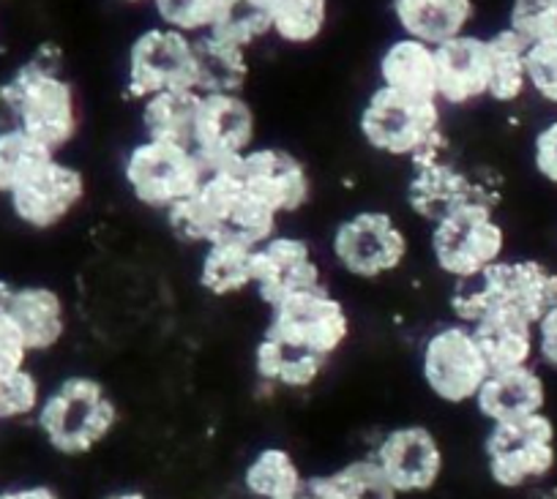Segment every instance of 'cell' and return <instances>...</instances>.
Segmentation results:
<instances>
[{
  "mask_svg": "<svg viewBox=\"0 0 557 499\" xmlns=\"http://www.w3.org/2000/svg\"><path fill=\"white\" fill-rule=\"evenodd\" d=\"M175 238L195 246L216 240H238L246 246H260L278 233L276 211L265 205L233 166L211 170L200 189L184 202L164 213Z\"/></svg>",
  "mask_w": 557,
  "mask_h": 499,
  "instance_id": "6da1fadb",
  "label": "cell"
},
{
  "mask_svg": "<svg viewBox=\"0 0 557 499\" xmlns=\"http://www.w3.org/2000/svg\"><path fill=\"white\" fill-rule=\"evenodd\" d=\"M9 79L17 93L20 128L55 153H63L77 139L83 110L77 88L63 74L61 45L41 41Z\"/></svg>",
  "mask_w": 557,
  "mask_h": 499,
  "instance_id": "7a4b0ae2",
  "label": "cell"
},
{
  "mask_svg": "<svg viewBox=\"0 0 557 499\" xmlns=\"http://www.w3.org/2000/svg\"><path fill=\"white\" fill-rule=\"evenodd\" d=\"M557 305V271L533 257L508 260L481 273L473 282L454 284V320L473 325L486 311H511L528 322H539Z\"/></svg>",
  "mask_w": 557,
  "mask_h": 499,
  "instance_id": "3957f363",
  "label": "cell"
},
{
  "mask_svg": "<svg viewBox=\"0 0 557 499\" xmlns=\"http://www.w3.org/2000/svg\"><path fill=\"white\" fill-rule=\"evenodd\" d=\"M34 421L55 453L79 459L110 439L121 412L104 383L88 374H72L45 394Z\"/></svg>",
  "mask_w": 557,
  "mask_h": 499,
  "instance_id": "277c9868",
  "label": "cell"
},
{
  "mask_svg": "<svg viewBox=\"0 0 557 499\" xmlns=\"http://www.w3.org/2000/svg\"><path fill=\"white\" fill-rule=\"evenodd\" d=\"M358 132L377 153L412 161L446 139L443 104L377 85L358 112Z\"/></svg>",
  "mask_w": 557,
  "mask_h": 499,
  "instance_id": "5b68a950",
  "label": "cell"
},
{
  "mask_svg": "<svg viewBox=\"0 0 557 499\" xmlns=\"http://www.w3.org/2000/svg\"><path fill=\"white\" fill-rule=\"evenodd\" d=\"M208 170L191 145L143 137L123 159V184L128 195L148 211L168 213L195 195Z\"/></svg>",
  "mask_w": 557,
  "mask_h": 499,
  "instance_id": "8992f818",
  "label": "cell"
},
{
  "mask_svg": "<svg viewBox=\"0 0 557 499\" xmlns=\"http://www.w3.org/2000/svg\"><path fill=\"white\" fill-rule=\"evenodd\" d=\"M405 197L410 211L432 227L465 205L497 208L500 180L492 178L486 170H465L454 164L448 155V142L443 139L441 145L410 161Z\"/></svg>",
  "mask_w": 557,
  "mask_h": 499,
  "instance_id": "52a82bcc",
  "label": "cell"
},
{
  "mask_svg": "<svg viewBox=\"0 0 557 499\" xmlns=\"http://www.w3.org/2000/svg\"><path fill=\"white\" fill-rule=\"evenodd\" d=\"M490 481L503 491H530L557 470V426L546 412L495 423L484 437Z\"/></svg>",
  "mask_w": 557,
  "mask_h": 499,
  "instance_id": "ba28073f",
  "label": "cell"
},
{
  "mask_svg": "<svg viewBox=\"0 0 557 499\" xmlns=\"http://www.w3.org/2000/svg\"><path fill=\"white\" fill-rule=\"evenodd\" d=\"M506 227L490 205H465L430 229L432 262L454 284L479 278L506 257Z\"/></svg>",
  "mask_w": 557,
  "mask_h": 499,
  "instance_id": "9c48e42d",
  "label": "cell"
},
{
  "mask_svg": "<svg viewBox=\"0 0 557 499\" xmlns=\"http://www.w3.org/2000/svg\"><path fill=\"white\" fill-rule=\"evenodd\" d=\"M410 257V238L394 213L367 208L342 219L331 235V260L358 282H377L399 271Z\"/></svg>",
  "mask_w": 557,
  "mask_h": 499,
  "instance_id": "30bf717a",
  "label": "cell"
},
{
  "mask_svg": "<svg viewBox=\"0 0 557 499\" xmlns=\"http://www.w3.org/2000/svg\"><path fill=\"white\" fill-rule=\"evenodd\" d=\"M421 379L437 401L451 407L473 404L490 379L492 366L479 339L462 322L435 327L421 345Z\"/></svg>",
  "mask_w": 557,
  "mask_h": 499,
  "instance_id": "8fae6325",
  "label": "cell"
},
{
  "mask_svg": "<svg viewBox=\"0 0 557 499\" xmlns=\"http://www.w3.org/2000/svg\"><path fill=\"white\" fill-rule=\"evenodd\" d=\"M88 180L79 166L61 155L39 161L9 184L7 202L12 216L34 233H50L61 227L85 202Z\"/></svg>",
  "mask_w": 557,
  "mask_h": 499,
  "instance_id": "7c38bea8",
  "label": "cell"
},
{
  "mask_svg": "<svg viewBox=\"0 0 557 499\" xmlns=\"http://www.w3.org/2000/svg\"><path fill=\"white\" fill-rule=\"evenodd\" d=\"M123 90L132 101L164 90H195V39L159 23L134 36Z\"/></svg>",
  "mask_w": 557,
  "mask_h": 499,
  "instance_id": "4fadbf2b",
  "label": "cell"
},
{
  "mask_svg": "<svg viewBox=\"0 0 557 499\" xmlns=\"http://www.w3.org/2000/svg\"><path fill=\"white\" fill-rule=\"evenodd\" d=\"M352 330L347 305L325 287L296 292L290 298L278 300L271 305L268 316V336L296 345L301 350L314 352V355L331 358L347 345Z\"/></svg>",
  "mask_w": 557,
  "mask_h": 499,
  "instance_id": "5bb4252c",
  "label": "cell"
},
{
  "mask_svg": "<svg viewBox=\"0 0 557 499\" xmlns=\"http://www.w3.org/2000/svg\"><path fill=\"white\" fill-rule=\"evenodd\" d=\"M257 145V115L240 93H200L191 148L208 170L233 166Z\"/></svg>",
  "mask_w": 557,
  "mask_h": 499,
  "instance_id": "9a60e30c",
  "label": "cell"
},
{
  "mask_svg": "<svg viewBox=\"0 0 557 499\" xmlns=\"http://www.w3.org/2000/svg\"><path fill=\"white\" fill-rule=\"evenodd\" d=\"M369 456L377 461L399 497L430 494L446 470L441 439L430 426H421V423L388 428Z\"/></svg>",
  "mask_w": 557,
  "mask_h": 499,
  "instance_id": "2e32d148",
  "label": "cell"
},
{
  "mask_svg": "<svg viewBox=\"0 0 557 499\" xmlns=\"http://www.w3.org/2000/svg\"><path fill=\"white\" fill-rule=\"evenodd\" d=\"M318 287H325L323 265L307 238L276 233L255 249V292L268 309Z\"/></svg>",
  "mask_w": 557,
  "mask_h": 499,
  "instance_id": "e0dca14e",
  "label": "cell"
},
{
  "mask_svg": "<svg viewBox=\"0 0 557 499\" xmlns=\"http://www.w3.org/2000/svg\"><path fill=\"white\" fill-rule=\"evenodd\" d=\"M233 170L282 219L301 211L312 195L307 164L287 148L255 145L244 159L235 161Z\"/></svg>",
  "mask_w": 557,
  "mask_h": 499,
  "instance_id": "ac0fdd59",
  "label": "cell"
},
{
  "mask_svg": "<svg viewBox=\"0 0 557 499\" xmlns=\"http://www.w3.org/2000/svg\"><path fill=\"white\" fill-rule=\"evenodd\" d=\"M0 311L20 327L30 355L55 350L66 336V300L47 284H14L0 278Z\"/></svg>",
  "mask_w": 557,
  "mask_h": 499,
  "instance_id": "d6986e66",
  "label": "cell"
},
{
  "mask_svg": "<svg viewBox=\"0 0 557 499\" xmlns=\"http://www.w3.org/2000/svg\"><path fill=\"white\" fill-rule=\"evenodd\" d=\"M490 96L486 36L465 34L437 47V99L443 107H470Z\"/></svg>",
  "mask_w": 557,
  "mask_h": 499,
  "instance_id": "ffe728a7",
  "label": "cell"
},
{
  "mask_svg": "<svg viewBox=\"0 0 557 499\" xmlns=\"http://www.w3.org/2000/svg\"><path fill=\"white\" fill-rule=\"evenodd\" d=\"M549 388L539 366H517L492 372L484 388L475 396L473 407L490 426L495 423L522 421V417L546 412Z\"/></svg>",
  "mask_w": 557,
  "mask_h": 499,
  "instance_id": "44dd1931",
  "label": "cell"
},
{
  "mask_svg": "<svg viewBox=\"0 0 557 499\" xmlns=\"http://www.w3.org/2000/svg\"><path fill=\"white\" fill-rule=\"evenodd\" d=\"M396 28L432 47L473 34L475 0H391Z\"/></svg>",
  "mask_w": 557,
  "mask_h": 499,
  "instance_id": "7402d4cb",
  "label": "cell"
},
{
  "mask_svg": "<svg viewBox=\"0 0 557 499\" xmlns=\"http://www.w3.org/2000/svg\"><path fill=\"white\" fill-rule=\"evenodd\" d=\"M377 85L418 99H437V47L412 36L388 41L377 61Z\"/></svg>",
  "mask_w": 557,
  "mask_h": 499,
  "instance_id": "603a6c76",
  "label": "cell"
},
{
  "mask_svg": "<svg viewBox=\"0 0 557 499\" xmlns=\"http://www.w3.org/2000/svg\"><path fill=\"white\" fill-rule=\"evenodd\" d=\"M479 339L492 372L535 363V325L511 311H486L481 320L468 325Z\"/></svg>",
  "mask_w": 557,
  "mask_h": 499,
  "instance_id": "cb8c5ba5",
  "label": "cell"
},
{
  "mask_svg": "<svg viewBox=\"0 0 557 499\" xmlns=\"http://www.w3.org/2000/svg\"><path fill=\"white\" fill-rule=\"evenodd\" d=\"M329 361L314 352L262 333L255 347V374L262 385L278 390H307L323 377Z\"/></svg>",
  "mask_w": 557,
  "mask_h": 499,
  "instance_id": "d4e9b609",
  "label": "cell"
},
{
  "mask_svg": "<svg viewBox=\"0 0 557 499\" xmlns=\"http://www.w3.org/2000/svg\"><path fill=\"white\" fill-rule=\"evenodd\" d=\"M255 249L257 246L238 240H216L202 246L197 282L213 298H233V295L255 289Z\"/></svg>",
  "mask_w": 557,
  "mask_h": 499,
  "instance_id": "484cf974",
  "label": "cell"
},
{
  "mask_svg": "<svg viewBox=\"0 0 557 499\" xmlns=\"http://www.w3.org/2000/svg\"><path fill=\"white\" fill-rule=\"evenodd\" d=\"M244 47L219 36L195 39V90L197 93H240L249 77Z\"/></svg>",
  "mask_w": 557,
  "mask_h": 499,
  "instance_id": "4316f807",
  "label": "cell"
},
{
  "mask_svg": "<svg viewBox=\"0 0 557 499\" xmlns=\"http://www.w3.org/2000/svg\"><path fill=\"white\" fill-rule=\"evenodd\" d=\"M197 107H200L197 90H164V93L148 96L146 101H139L143 137L191 145Z\"/></svg>",
  "mask_w": 557,
  "mask_h": 499,
  "instance_id": "83f0119b",
  "label": "cell"
},
{
  "mask_svg": "<svg viewBox=\"0 0 557 499\" xmlns=\"http://www.w3.org/2000/svg\"><path fill=\"white\" fill-rule=\"evenodd\" d=\"M490 45V96L495 104H517L528 90V41L519 39L511 28L486 36Z\"/></svg>",
  "mask_w": 557,
  "mask_h": 499,
  "instance_id": "f1b7e54d",
  "label": "cell"
},
{
  "mask_svg": "<svg viewBox=\"0 0 557 499\" xmlns=\"http://www.w3.org/2000/svg\"><path fill=\"white\" fill-rule=\"evenodd\" d=\"M307 481L296 456L278 445L257 450L240 477L251 499H290L307 488Z\"/></svg>",
  "mask_w": 557,
  "mask_h": 499,
  "instance_id": "f546056e",
  "label": "cell"
},
{
  "mask_svg": "<svg viewBox=\"0 0 557 499\" xmlns=\"http://www.w3.org/2000/svg\"><path fill=\"white\" fill-rule=\"evenodd\" d=\"M309 486L325 499H399L372 456L352 459L339 470L309 477Z\"/></svg>",
  "mask_w": 557,
  "mask_h": 499,
  "instance_id": "4dcf8cb0",
  "label": "cell"
},
{
  "mask_svg": "<svg viewBox=\"0 0 557 499\" xmlns=\"http://www.w3.org/2000/svg\"><path fill=\"white\" fill-rule=\"evenodd\" d=\"M331 0H273L268 7L271 36L287 47H309L325 34Z\"/></svg>",
  "mask_w": 557,
  "mask_h": 499,
  "instance_id": "1f68e13d",
  "label": "cell"
},
{
  "mask_svg": "<svg viewBox=\"0 0 557 499\" xmlns=\"http://www.w3.org/2000/svg\"><path fill=\"white\" fill-rule=\"evenodd\" d=\"M230 3L233 0H151V9L159 25L200 39L222 23Z\"/></svg>",
  "mask_w": 557,
  "mask_h": 499,
  "instance_id": "d6a6232c",
  "label": "cell"
},
{
  "mask_svg": "<svg viewBox=\"0 0 557 499\" xmlns=\"http://www.w3.org/2000/svg\"><path fill=\"white\" fill-rule=\"evenodd\" d=\"M506 28L528 45L557 41V0H511Z\"/></svg>",
  "mask_w": 557,
  "mask_h": 499,
  "instance_id": "836d02e7",
  "label": "cell"
},
{
  "mask_svg": "<svg viewBox=\"0 0 557 499\" xmlns=\"http://www.w3.org/2000/svg\"><path fill=\"white\" fill-rule=\"evenodd\" d=\"M41 399H45V390L30 366L12 374H0V423L36 417Z\"/></svg>",
  "mask_w": 557,
  "mask_h": 499,
  "instance_id": "e575fe53",
  "label": "cell"
},
{
  "mask_svg": "<svg viewBox=\"0 0 557 499\" xmlns=\"http://www.w3.org/2000/svg\"><path fill=\"white\" fill-rule=\"evenodd\" d=\"M208 36H219V39L233 41V45L249 50L251 45H257V41H262L265 36H271L268 12L265 9L255 7L251 0H233L227 14L222 17V23H219Z\"/></svg>",
  "mask_w": 557,
  "mask_h": 499,
  "instance_id": "d590c367",
  "label": "cell"
},
{
  "mask_svg": "<svg viewBox=\"0 0 557 499\" xmlns=\"http://www.w3.org/2000/svg\"><path fill=\"white\" fill-rule=\"evenodd\" d=\"M528 90L557 110V41L528 47Z\"/></svg>",
  "mask_w": 557,
  "mask_h": 499,
  "instance_id": "8d00e7d4",
  "label": "cell"
},
{
  "mask_svg": "<svg viewBox=\"0 0 557 499\" xmlns=\"http://www.w3.org/2000/svg\"><path fill=\"white\" fill-rule=\"evenodd\" d=\"M530 164L546 186L557 189V115L549 117L530 142Z\"/></svg>",
  "mask_w": 557,
  "mask_h": 499,
  "instance_id": "74e56055",
  "label": "cell"
},
{
  "mask_svg": "<svg viewBox=\"0 0 557 499\" xmlns=\"http://www.w3.org/2000/svg\"><path fill=\"white\" fill-rule=\"evenodd\" d=\"M30 350L25 345L20 327L0 311V374H12L28 369Z\"/></svg>",
  "mask_w": 557,
  "mask_h": 499,
  "instance_id": "f35d334b",
  "label": "cell"
},
{
  "mask_svg": "<svg viewBox=\"0 0 557 499\" xmlns=\"http://www.w3.org/2000/svg\"><path fill=\"white\" fill-rule=\"evenodd\" d=\"M535 363L557 374V305L535 322Z\"/></svg>",
  "mask_w": 557,
  "mask_h": 499,
  "instance_id": "ab89813d",
  "label": "cell"
},
{
  "mask_svg": "<svg viewBox=\"0 0 557 499\" xmlns=\"http://www.w3.org/2000/svg\"><path fill=\"white\" fill-rule=\"evenodd\" d=\"M20 126V110H17V93H14L12 79H0V132Z\"/></svg>",
  "mask_w": 557,
  "mask_h": 499,
  "instance_id": "60d3db41",
  "label": "cell"
},
{
  "mask_svg": "<svg viewBox=\"0 0 557 499\" xmlns=\"http://www.w3.org/2000/svg\"><path fill=\"white\" fill-rule=\"evenodd\" d=\"M0 499H63L61 491H55L47 483H28V486H14L3 488L0 491Z\"/></svg>",
  "mask_w": 557,
  "mask_h": 499,
  "instance_id": "b9f144b4",
  "label": "cell"
},
{
  "mask_svg": "<svg viewBox=\"0 0 557 499\" xmlns=\"http://www.w3.org/2000/svg\"><path fill=\"white\" fill-rule=\"evenodd\" d=\"M530 499H557V483H541V486L530 488Z\"/></svg>",
  "mask_w": 557,
  "mask_h": 499,
  "instance_id": "7bdbcfd3",
  "label": "cell"
},
{
  "mask_svg": "<svg viewBox=\"0 0 557 499\" xmlns=\"http://www.w3.org/2000/svg\"><path fill=\"white\" fill-rule=\"evenodd\" d=\"M104 499H151L146 491H137V488H121V491L107 494Z\"/></svg>",
  "mask_w": 557,
  "mask_h": 499,
  "instance_id": "ee69618b",
  "label": "cell"
},
{
  "mask_svg": "<svg viewBox=\"0 0 557 499\" xmlns=\"http://www.w3.org/2000/svg\"><path fill=\"white\" fill-rule=\"evenodd\" d=\"M290 499H325V497H323V494L314 491V488L309 486V481H307V488H304L301 494H296V497H290Z\"/></svg>",
  "mask_w": 557,
  "mask_h": 499,
  "instance_id": "f6af8a7d",
  "label": "cell"
},
{
  "mask_svg": "<svg viewBox=\"0 0 557 499\" xmlns=\"http://www.w3.org/2000/svg\"><path fill=\"white\" fill-rule=\"evenodd\" d=\"M7 189H9V180H7V173H3V166H0V197H7Z\"/></svg>",
  "mask_w": 557,
  "mask_h": 499,
  "instance_id": "bcb514c9",
  "label": "cell"
},
{
  "mask_svg": "<svg viewBox=\"0 0 557 499\" xmlns=\"http://www.w3.org/2000/svg\"><path fill=\"white\" fill-rule=\"evenodd\" d=\"M117 3H126V7H143V3H148L151 7V0H117Z\"/></svg>",
  "mask_w": 557,
  "mask_h": 499,
  "instance_id": "7dc6e473",
  "label": "cell"
},
{
  "mask_svg": "<svg viewBox=\"0 0 557 499\" xmlns=\"http://www.w3.org/2000/svg\"><path fill=\"white\" fill-rule=\"evenodd\" d=\"M251 3H255V7H260V9H265V12H268V7H271L273 0H251Z\"/></svg>",
  "mask_w": 557,
  "mask_h": 499,
  "instance_id": "c3c4849f",
  "label": "cell"
}]
</instances>
